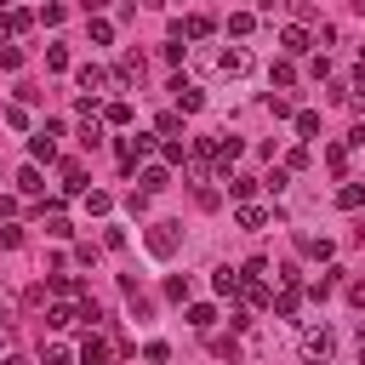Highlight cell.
Segmentation results:
<instances>
[{
	"label": "cell",
	"instance_id": "8fae6325",
	"mask_svg": "<svg viewBox=\"0 0 365 365\" xmlns=\"http://www.w3.org/2000/svg\"><path fill=\"white\" fill-rule=\"evenodd\" d=\"M160 188H171V171L165 165H143V188L137 194H160Z\"/></svg>",
	"mask_w": 365,
	"mask_h": 365
},
{
	"label": "cell",
	"instance_id": "836d02e7",
	"mask_svg": "<svg viewBox=\"0 0 365 365\" xmlns=\"http://www.w3.org/2000/svg\"><path fill=\"white\" fill-rule=\"evenodd\" d=\"M91 40H97V46H108V40H114V29H108V17H91Z\"/></svg>",
	"mask_w": 365,
	"mask_h": 365
},
{
	"label": "cell",
	"instance_id": "4fadbf2b",
	"mask_svg": "<svg viewBox=\"0 0 365 365\" xmlns=\"http://www.w3.org/2000/svg\"><path fill=\"white\" fill-rule=\"evenodd\" d=\"M114 80H120V86H137V80H143V57H137V51H131V57H120Z\"/></svg>",
	"mask_w": 365,
	"mask_h": 365
},
{
	"label": "cell",
	"instance_id": "d6986e66",
	"mask_svg": "<svg viewBox=\"0 0 365 365\" xmlns=\"http://www.w3.org/2000/svg\"><path fill=\"white\" fill-rule=\"evenodd\" d=\"M29 154H34V160H57V137L34 131V137H29Z\"/></svg>",
	"mask_w": 365,
	"mask_h": 365
},
{
	"label": "cell",
	"instance_id": "2e32d148",
	"mask_svg": "<svg viewBox=\"0 0 365 365\" xmlns=\"http://www.w3.org/2000/svg\"><path fill=\"white\" fill-rule=\"evenodd\" d=\"M228 194H234V200L245 205V200L257 194V177H251V171H234V177H228Z\"/></svg>",
	"mask_w": 365,
	"mask_h": 365
},
{
	"label": "cell",
	"instance_id": "cb8c5ba5",
	"mask_svg": "<svg viewBox=\"0 0 365 365\" xmlns=\"http://www.w3.org/2000/svg\"><path fill=\"white\" fill-rule=\"evenodd\" d=\"M86 211H91V217H108V211H114V200H108L103 188H86Z\"/></svg>",
	"mask_w": 365,
	"mask_h": 365
},
{
	"label": "cell",
	"instance_id": "7bdbcfd3",
	"mask_svg": "<svg viewBox=\"0 0 365 365\" xmlns=\"http://www.w3.org/2000/svg\"><path fill=\"white\" fill-rule=\"evenodd\" d=\"M348 302H359V308H365V279H354V285H348Z\"/></svg>",
	"mask_w": 365,
	"mask_h": 365
},
{
	"label": "cell",
	"instance_id": "9c48e42d",
	"mask_svg": "<svg viewBox=\"0 0 365 365\" xmlns=\"http://www.w3.org/2000/svg\"><path fill=\"white\" fill-rule=\"evenodd\" d=\"M74 359H80V365H108V342H103V336L91 331V336L80 342V354H74Z\"/></svg>",
	"mask_w": 365,
	"mask_h": 365
},
{
	"label": "cell",
	"instance_id": "ab89813d",
	"mask_svg": "<svg viewBox=\"0 0 365 365\" xmlns=\"http://www.w3.org/2000/svg\"><path fill=\"white\" fill-rule=\"evenodd\" d=\"M6 125H17V131H23V125H29V108H23V103H11V108H6Z\"/></svg>",
	"mask_w": 365,
	"mask_h": 365
},
{
	"label": "cell",
	"instance_id": "277c9868",
	"mask_svg": "<svg viewBox=\"0 0 365 365\" xmlns=\"http://www.w3.org/2000/svg\"><path fill=\"white\" fill-rule=\"evenodd\" d=\"M74 80H80V91H86V97H97V91H108V68H103V63H86V68H80Z\"/></svg>",
	"mask_w": 365,
	"mask_h": 365
},
{
	"label": "cell",
	"instance_id": "f546056e",
	"mask_svg": "<svg viewBox=\"0 0 365 365\" xmlns=\"http://www.w3.org/2000/svg\"><path fill=\"white\" fill-rule=\"evenodd\" d=\"M68 319H74V302H57V308H51V314H46V325H51V331H63V325H68Z\"/></svg>",
	"mask_w": 365,
	"mask_h": 365
},
{
	"label": "cell",
	"instance_id": "f1b7e54d",
	"mask_svg": "<svg viewBox=\"0 0 365 365\" xmlns=\"http://www.w3.org/2000/svg\"><path fill=\"white\" fill-rule=\"evenodd\" d=\"M17 188H23V194H40L46 182H40V171H34V165H23V171H17Z\"/></svg>",
	"mask_w": 365,
	"mask_h": 365
},
{
	"label": "cell",
	"instance_id": "d4e9b609",
	"mask_svg": "<svg viewBox=\"0 0 365 365\" xmlns=\"http://www.w3.org/2000/svg\"><path fill=\"white\" fill-rule=\"evenodd\" d=\"M154 131H160V137H177V131H182V114H177V108H165V114L154 120Z\"/></svg>",
	"mask_w": 365,
	"mask_h": 365
},
{
	"label": "cell",
	"instance_id": "d6a6232c",
	"mask_svg": "<svg viewBox=\"0 0 365 365\" xmlns=\"http://www.w3.org/2000/svg\"><path fill=\"white\" fill-rule=\"evenodd\" d=\"M165 297H171V302H188V279L171 274V279H165Z\"/></svg>",
	"mask_w": 365,
	"mask_h": 365
},
{
	"label": "cell",
	"instance_id": "e575fe53",
	"mask_svg": "<svg viewBox=\"0 0 365 365\" xmlns=\"http://www.w3.org/2000/svg\"><path fill=\"white\" fill-rule=\"evenodd\" d=\"M80 143H86V148H97V143H103V125H97V120H86V125H80Z\"/></svg>",
	"mask_w": 365,
	"mask_h": 365
},
{
	"label": "cell",
	"instance_id": "3957f363",
	"mask_svg": "<svg viewBox=\"0 0 365 365\" xmlns=\"http://www.w3.org/2000/svg\"><path fill=\"white\" fill-rule=\"evenodd\" d=\"M143 240H148V251H154V257H171V251H177V222H148V234H143Z\"/></svg>",
	"mask_w": 365,
	"mask_h": 365
},
{
	"label": "cell",
	"instance_id": "ac0fdd59",
	"mask_svg": "<svg viewBox=\"0 0 365 365\" xmlns=\"http://www.w3.org/2000/svg\"><path fill=\"white\" fill-rule=\"evenodd\" d=\"M211 285H217V297H240V268H217Z\"/></svg>",
	"mask_w": 365,
	"mask_h": 365
},
{
	"label": "cell",
	"instance_id": "603a6c76",
	"mask_svg": "<svg viewBox=\"0 0 365 365\" xmlns=\"http://www.w3.org/2000/svg\"><path fill=\"white\" fill-rule=\"evenodd\" d=\"M40 365H74V348H63V342H46V348H40Z\"/></svg>",
	"mask_w": 365,
	"mask_h": 365
},
{
	"label": "cell",
	"instance_id": "5bb4252c",
	"mask_svg": "<svg viewBox=\"0 0 365 365\" xmlns=\"http://www.w3.org/2000/svg\"><path fill=\"white\" fill-rule=\"evenodd\" d=\"M291 125H297V137H302V143H308V137H319V114H314V108H297V114H291Z\"/></svg>",
	"mask_w": 365,
	"mask_h": 365
},
{
	"label": "cell",
	"instance_id": "7402d4cb",
	"mask_svg": "<svg viewBox=\"0 0 365 365\" xmlns=\"http://www.w3.org/2000/svg\"><path fill=\"white\" fill-rule=\"evenodd\" d=\"M188 325H194V331H211V325H217V308H211V302H194V308H188Z\"/></svg>",
	"mask_w": 365,
	"mask_h": 365
},
{
	"label": "cell",
	"instance_id": "d590c367",
	"mask_svg": "<svg viewBox=\"0 0 365 365\" xmlns=\"http://www.w3.org/2000/svg\"><path fill=\"white\" fill-rule=\"evenodd\" d=\"M308 160H314L308 148H291V154H285V171H308Z\"/></svg>",
	"mask_w": 365,
	"mask_h": 365
},
{
	"label": "cell",
	"instance_id": "5b68a950",
	"mask_svg": "<svg viewBox=\"0 0 365 365\" xmlns=\"http://www.w3.org/2000/svg\"><path fill=\"white\" fill-rule=\"evenodd\" d=\"M171 91H177V114H194V108H205V91H200V86H188V80H171Z\"/></svg>",
	"mask_w": 365,
	"mask_h": 365
},
{
	"label": "cell",
	"instance_id": "4dcf8cb0",
	"mask_svg": "<svg viewBox=\"0 0 365 365\" xmlns=\"http://www.w3.org/2000/svg\"><path fill=\"white\" fill-rule=\"evenodd\" d=\"M251 29H257L251 11H234V17H228V34H251Z\"/></svg>",
	"mask_w": 365,
	"mask_h": 365
},
{
	"label": "cell",
	"instance_id": "ba28073f",
	"mask_svg": "<svg viewBox=\"0 0 365 365\" xmlns=\"http://www.w3.org/2000/svg\"><path fill=\"white\" fill-rule=\"evenodd\" d=\"M308 40H314V34H308L302 23H285V29H279V46H285L291 57H302V51H308Z\"/></svg>",
	"mask_w": 365,
	"mask_h": 365
},
{
	"label": "cell",
	"instance_id": "681fc988",
	"mask_svg": "<svg viewBox=\"0 0 365 365\" xmlns=\"http://www.w3.org/2000/svg\"><path fill=\"white\" fill-rule=\"evenodd\" d=\"M348 6H359V11H365V0H348Z\"/></svg>",
	"mask_w": 365,
	"mask_h": 365
},
{
	"label": "cell",
	"instance_id": "4316f807",
	"mask_svg": "<svg viewBox=\"0 0 365 365\" xmlns=\"http://www.w3.org/2000/svg\"><path fill=\"white\" fill-rule=\"evenodd\" d=\"M336 274H342V268H325V274L308 285V297H331V291H336Z\"/></svg>",
	"mask_w": 365,
	"mask_h": 365
},
{
	"label": "cell",
	"instance_id": "f6af8a7d",
	"mask_svg": "<svg viewBox=\"0 0 365 365\" xmlns=\"http://www.w3.org/2000/svg\"><path fill=\"white\" fill-rule=\"evenodd\" d=\"M257 6H262V11H279V6H291V0H257Z\"/></svg>",
	"mask_w": 365,
	"mask_h": 365
},
{
	"label": "cell",
	"instance_id": "60d3db41",
	"mask_svg": "<svg viewBox=\"0 0 365 365\" xmlns=\"http://www.w3.org/2000/svg\"><path fill=\"white\" fill-rule=\"evenodd\" d=\"M325 165L331 171H348V148H325Z\"/></svg>",
	"mask_w": 365,
	"mask_h": 365
},
{
	"label": "cell",
	"instance_id": "c3c4849f",
	"mask_svg": "<svg viewBox=\"0 0 365 365\" xmlns=\"http://www.w3.org/2000/svg\"><path fill=\"white\" fill-rule=\"evenodd\" d=\"M359 68H365V46H359Z\"/></svg>",
	"mask_w": 365,
	"mask_h": 365
},
{
	"label": "cell",
	"instance_id": "6da1fadb",
	"mask_svg": "<svg viewBox=\"0 0 365 365\" xmlns=\"http://www.w3.org/2000/svg\"><path fill=\"white\" fill-rule=\"evenodd\" d=\"M297 354H302V365H331V354H336V331H331V325H308L302 342H297Z\"/></svg>",
	"mask_w": 365,
	"mask_h": 365
},
{
	"label": "cell",
	"instance_id": "8d00e7d4",
	"mask_svg": "<svg viewBox=\"0 0 365 365\" xmlns=\"http://www.w3.org/2000/svg\"><path fill=\"white\" fill-rule=\"evenodd\" d=\"M0 68H23V51L17 46H0Z\"/></svg>",
	"mask_w": 365,
	"mask_h": 365
},
{
	"label": "cell",
	"instance_id": "e0dca14e",
	"mask_svg": "<svg viewBox=\"0 0 365 365\" xmlns=\"http://www.w3.org/2000/svg\"><path fill=\"white\" fill-rule=\"evenodd\" d=\"M336 205H342V211H359V205H365V182H342V188H336Z\"/></svg>",
	"mask_w": 365,
	"mask_h": 365
},
{
	"label": "cell",
	"instance_id": "9a60e30c",
	"mask_svg": "<svg viewBox=\"0 0 365 365\" xmlns=\"http://www.w3.org/2000/svg\"><path fill=\"white\" fill-rule=\"evenodd\" d=\"M63 194H86V165H80V160L63 165Z\"/></svg>",
	"mask_w": 365,
	"mask_h": 365
},
{
	"label": "cell",
	"instance_id": "30bf717a",
	"mask_svg": "<svg viewBox=\"0 0 365 365\" xmlns=\"http://www.w3.org/2000/svg\"><path fill=\"white\" fill-rule=\"evenodd\" d=\"M297 302H302V291H297V285H279V297H274L268 308H274V319H291V314H297Z\"/></svg>",
	"mask_w": 365,
	"mask_h": 365
},
{
	"label": "cell",
	"instance_id": "484cf974",
	"mask_svg": "<svg viewBox=\"0 0 365 365\" xmlns=\"http://www.w3.org/2000/svg\"><path fill=\"white\" fill-rule=\"evenodd\" d=\"M46 234H51V240H68L74 228H68V217H63V211H46Z\"/></svg>",
	"mask_w": 365,
	"mask_h": 365
},
{
	"label": "cell",
	"instance_id": "52a82bcc",
	"mask_svg": "<svg viewBox=\"0 0 365 365\" xmlns=\"http://www.w3.org/2000/svg\"><path fill=\"white\" fill-rule=\"evenodd\" d=\"M211 29H217V23H211L205 11H194V17H182V23H177V40H205Z\"/></svg>",
	"mask_w": 365,
	"mask_h": 365
},
{
	"label": "cell",
	"instance_id": "83f0119b",
	"mask_svg": "<svg viewBox=\"0 0 365 365\" xmlns=\"http://www.w3.org/2000/svg\"><path fill=\"white\" fill-rule=\"evenodd\" d=\"M103 120H108V125H131V103H108Z\"/></svg>",
	"mask_w": 365,
	"mask_h": 365
},
{
	"label": "cell",
	"instance_id": "ffe728a7",
	"mask_svg": "<svg viewBox=\"0 0 365 365\" xmlns=\"http://www.w3.org/2000/svg\"><path fill=\"white\" fill-rule=\"evenodd\" d=\"M240 154H245V143H240V137H217V165H234Z\"/></svg>",
	"mask_w": 365,
	"mask_h": 365
},
{
	"label": "cell",
	"instance_id": "f35d334b",
	"mask_svg": "<svg viewBox=\"0 0 365 365\" xmlns=\"http://www.w3.org/2000/svg\"><path fill=\"white\" fill-rule=\"evenodd\" d=\"M291 80H297V68H291V63H274V86H279V91H285V86H291Z\"/></svg>",
	"mask_w": 365,
	"mask_h": 365
},
{
	"label": "cell",
	"instance_id": "7c38bea8",
	"mask_svg": "<svg viewBox=\"0 0 365 365\" xmlns=\"http://www.w3.org/2000/svg\"><path fill=\"white\" fill-rule=\"evenodd\" d=\"M234 222H240V228H251V234H257V228H268V211H262V205H251V200H245V205H240V211H234Z\"/></svg>",
	"mask_w": 365,
	"mask_h": 365
},
{
	"label": "cell",
	"instance_id": "74e56055",
	"mask_svg": "<svg viewBox=\"0 0 365 365\" xmlns=\"http://www.w3.org/2000/svg\"><path fill=\"white\" fill-rule=\"evenodd\" d=\"M46 68H68V51L63 46H46Z\"/></svg>",
	"mask_w": 365,
	"mask_h": 365
},
{
	"label": "cell",
	"instance_id": "1f68e13d",
	"mask_svg": "<svg viewBox=\"0 0 365 365\" xmlns=\"http://www.w3.org/2000/svg\"><path fill=\"white\" fill-rule=\"evenodd\" d=\"M268 108H274V120H291V114H297L291 97H279V91H268Z\"/></svg>",
	"mask_w": 365,
	"mask_h": 365
},
{
	"label": "cell",
	"instance_id": "8992f818",
	"mask_svg": "<svg viewBox=\"0 0 365 365\" xmlns=\"http://www.w3.org/2000/svg\"><path fill=\"white\" fill-rule=\"evenodd\" d=\"M34 17L23 11V6H0V40H11V34H23Z\"/></svg>",
	"mask_w": 365,
	"mask_h": 365
},
{
	"label": "cell",
	"instance_id": "f907efd6",
	"mask_svg": "<svg viewBox=\"0 0 365 365\" xmlns=\"http://www.w3.org/2000/svg\"><path fill=\"white\" fill-rule=\"evenodd\" d=\"M0 348H6V342H0Z\"/></svg>",
	"mask_w": 365,
	"mask_h": 365
},
{
	"label": "cell",
	"instance_id": "7dc6e473",
	"mask_svg": "<svg viewBox=\"0 0 365 365\" xmlns=\"http://www.w3.org/2000/svg\"><path fill=\"white\" fill-rule=\"evenodd\" d=\"M359 365H365V331H359Z\"/></svg>",
	"mask_w": 365,
	"mask_h": 365
},
{
	"label": "cell",
	"instance_id": "44dd1931",
	"mask_svg": "<svg viewBox=\"0 0 365 365\" xmlns=\"http://www.w3.org/2000/svg\"><path fill=\"white\" fill-rule=\"evenodd\" d=\"M297 245H302V257H319V262H331V240H325V234H319V240H314V234H302Z\"/></svg>",
	"mask_w": 365,
	"mask_h": 365
},
{
	"label": "cell",
	"instance_id": "b9f144b4",
	"mask_svg": "<svg viewBox=\"0 0 365 365\" xmlns=\"http://www.w3.org/2000/svg\"><path fill=\"white\" fill-rule=\"evenodd\" d=\"M348 103H354V108H365V68L354 74V91H348Z\"/></svg>",
	"mask_w": 365,
	"mask_h": 365
},
{
	"label": "cell",
	"instance_id": "7a4b0ae2",
	"mask_svg": "<svg viewBox=\"0 0 365 365\" xmlns=\"http://www.w3.org/2000/svg\"><path fill=\"white\" fill-rule=\"evenodd\" d=\"M217 74H228V80L251 74V51H245V46H222V51H217Z\"/></svg>",
	"mask_w": 365,
	"mask_h": 365
},
{
	"label": "cell",
	"instance_id": "bcb514c9",
	"mask_svg": "<svg viewBox=\"0 0 365 365\" xmlns=\"http://www.w3.org/2000/svg\"><path fill=\"white\" fill-rule=\"evenodd\" d=\"M0 365H29V359H17V354H11V359H0Z\"/></svg>",
	"mask_w": 365,
	"mask_h": 365
},
{
	"label": "cell",
	"instance_id": "ee69618b",
	"mask_svg": "<svg viewBox=\"0 0 365 365\" xmlns=\"http://www.w3.org/2000/svg\"><path fill=\"white\" fill-rule=\"evenodd\" d=\"M80 6H86V17H97V11L108 6V0H80Z\"/></svg>",
	"mask_w": 365,
	"mask_h": 365
}]
</instances>
